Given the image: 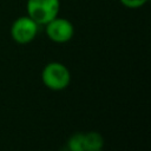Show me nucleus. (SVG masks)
I'll list each match as a JSON object with an SVG mask.
<instances>
[{"mask_svg": "<svg viewBox=\"0 0 151 151\" xmlns=\"http://www.w3.org/2000/svg\"><path fill=\"white\" fill-rule=\"evenodd\" d=\"M27 15L38 25H46L58 17L60 9L59 0H27Z\"/></svg>", "mask_w": 151, "mask_h": 151, "instance_id": "nucleus-1", "label": "nucleus"}, {"mask_svg": "<svg viewBox=\"0 0 151 151\" xmlns=\"http://www.w3.org/2000/svg\"><path fill=\"white\" fill-rule=\"evenodd\" d=\"M42 83L46 87L53 91H60L68 86L71 80V74L68 68L58 61L48 63L41 73Z\"/></svg>", "mask_w": 151, "mask_h": 151, "instance_id": "nucleus-2", "label": "nucleus"}, {"mask_svg": "<svg viewBox=\"0 0 151 151\" xmlns=\"http://www.w3.org/2000/svg\"><path fill=\"white\" fill-rule=\"evenodd\" d=\"M38 24L28 15L20 17L14 20L11 27V35L13 40L20 45L31 42L38 34Z\"/></svg>", "mask_w": 151, "mask_h": 151, "instance_id": "nucleus-3", "label": "nucleus"}, {"mask_svg": "<svg viewBox=\"0 0 151 151\" xmlns=\"http://www.w3.org/2000/svg\"><path fill=\"white\" fill-rule=\"evenodd\" d=\"M46 34L50 38V40L64 44L72 39L74 34V27L72 22L65 18L55 17L51 21H48L46 25Z\"/></svg>", "mask_w": 151, "mask_h": 151, "instance_id": "nucleus-4", "label": "nucleus"}, {"mask_svg": "<svg viewBox=\"0 0 151 151\" xmlns=\"http://www.w3.org/2000/svg\"><path fill=\"white\" fill-rule=\"evenodd\" d=\"M104 146V138L99 132L90 131L84 133V147L85 151H101Z\"/></svg>", "mask_w": 151, "mask_h": 151, "instance_id": "nucleus-5", "label": "nucleus"}, {"mask_svg": "<svg viewBox=\"0 0 151 151\" xmlns=\"http://www.w3.org/2000/svg\"><path fill=\"white\" fill-rule=\"evenodd\" d=\"M70 151H85L84 147V133H74L71 136L67 143Z\"/></svg>", "mask_w": 151, "mask_h": 151, "instance_id": "nucleus-6", "label": "nucleus"}, {"mask_svg": "<svg viewBox=\"0 0 151 151\" xmlns=\"http://www.w3.org/2000/svg\"><path fill=\"white\" fill-rule=\"evenodd\" d=\"M119 1L124 7H127V8H131V9H136V8L143 7L149 0H119Z\"/></svg>", "mask_w": 151, "mask_h": 151, "instance_id": "nucleus-7", "label": "nucleus"}]
</instances>
